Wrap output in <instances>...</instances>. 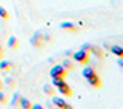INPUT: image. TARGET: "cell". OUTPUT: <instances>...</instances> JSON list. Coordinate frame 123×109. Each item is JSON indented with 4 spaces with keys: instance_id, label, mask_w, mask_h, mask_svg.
<instances>
[{
    "instance_id": "cell-8",
    "label": "cell",
    "mask_w": 123,
    "mask_h": 109,
    "mask_svg": "<svg viewBox=\"0 0 123 109\" xmlns=\"http://www.w3.org/2000/svg\"><path fill=\"white\" fill-rule=\"evenodd\" d=\"M92 74H95V69L92 68V66H85V68L82 69V75L85 77V79H88V77H91Z\"/></svg>"
},
{
    "instance_id": "cell-14",
    "label": "cell",
    "mask_w": 123,
    "mask_h": 109,
    "mask_svg": "<svg viewBox=\"0 0 123 109\" xmlns=\"http://www.w3.org/2000/svg\"><path fill=\"white\" fill-rule=\"evenodd\" d=\"M0 17H2V18H8V17H9V14H8V11H6V9H5L3 6H0Z\"/></svg>"
},
{
    "instance_id": "cell-5",
    "label": "cell",
    "mask_w": 123,
    "mask_h": 109,
    "mask_svg": "<svg viewBox=\"0 0 123 109\" xmlns=\"http://www.w3.org/2000/svg\"><path fill=\"white\" fill-rule=\"evenodd\" d=\"M86 81H88V85L92 86V88H100V85H102V80H100V77L97 75V72L92 74L91 77H88Z\"/></svg>"
},
{
    "instance_id": "cell-12",
    "label": "cell",
    "mask_w": 123,
    "mask_h": 109,
    "mask_svg": "<svg viewBox=\"0 0 123 109\" xmlns=\"http://www.w3.org/2000/svg\"><path fill=\"white\" fill-rule=\"evenodd\" d=\"M8 46H9V48H17V38L14 36H11L8 38Z\"/></svg>"
},
{
    "instance_id": "cell-4",
    "label": "cell",
    "mask_w": 123,
    "mask_h": 109,
    "mask_svg": "<svg viewBox=\"0 0 123 109\" xmlns=\"http://www.w3.org/2000/svg\"><path fill=\"white\" fill-rule=\"evenodd\" d=\"M52 106L62 108V109H71V108H72L71 104H68L66 102H65L63 95H62V97H54V98H52Z\"/></svg>"
},
{
    "instance_id": "cell-13",
    "label": "cell",
    "mask_w": 123,
    "mask_h": 109,
    "mask_svg": "<svg viewBox=\"0 0 123 109\" xmlns=\"http://www.w3.org/2000/svg\"><path fill=\"white\" fill-rule=\"evenodd\" d=\"M11 66H12V63H9V61H6V60L0 61V69H2V71H6V69L11 68Z\"/></svg>"
},
{
    "instance_id": "cell-22",
    "label": "cell",
    "mask_w": 123,
    "mask_h": 109,
    "mask_svg": "<svg viewBox=\"0 0 123 109\" xmlns=\"http://www.w3.org/2000/svg\"><path fill=\"white\" fill-rule=\"evenodd\" d=\"M0 88H2V81H0Z\"/></svg>"
},
{
    "instance_id": "cell-1",
    "label": "cell",
    "mask_w": 123,
    "mask_h": 109,
    "mask_svg": "<svg viewBox=\"0 0 123 109\" xmlns=\"http://www.w3.org/2000/svg\"><path fill=\"white\" fill-rule=\"evenodd\" d=\"M52 86L57 88V91L60 92V95L63 97H71L72 95V91L69 88V85L65 81V79H52Z\"/></svg>"
},
{
    "instance_id": "cell-20",
    "label": "cell",
    "mask_w": 123,
    "mask_h": 109,
    "mask_svg": "<svg viewBox=\"0 0 123 109\" xmlns=\"http://www.w3.org/2000/svg\"><path fill=\"white\" fill-rule=\"evenodd\" d=\"M118 66L123 69V58H122V57H118Z\"/></svg>"
},
{
    "instance_id": "cell-9",
    "label": "cell",
    "mask_w": 123,
    "mask_h": 109,
    "mask_svg": "<svg viewBox=\"0 0 123 109\" xmlns=\"http://www.w3.org/2000/svg\"><path fill=\"white\" fill-rule=\"evenodd\" d=\"M60 28H62V29H66V31H75L77 26H75L72 22H62V23H60Z\"/></svg>"
},
{
    "instance_id": "cell-10",
    "label": "cell",
    "mask_w": 123,
    "mask_h": 109,
    "mask_svg": "<svg viewBox=\"0 0 123 109\" xmlns=\"http://www.w3.org/2000/svg\"><path fill=\"white\" fill-rule=\"evenodd\" d=\"M18 106L20 108H23V109H29L31 108V102L28 98H25V97H18Z\"/></svg>"
},
{
    "instance_id": "cell-7",
    "label": "cell",
    "mask_w": 123,
    "mask_h": 109,
    "mask_svg": "<svg viewBox=\"0 0 123 109\" xmlns=\"http://www.w3.org/2000/svg\"><path fill=\"white\" fill-rule=\"evenodd\" d=\"M109 49H111V52H112L114 55L123 58V46H122V45H112Z\"/></svg>"
},
{
    "instance_id": "cell-6",
    "label": "cell",
    "mask_w": 123,
    "mask_h": 109,
    "mask_svg": "<svg viewBox=\"0 0 123 109\" xmlns=\"http://www.w3.org/2000/svg\"><path fill=\"white\" fill-rule=\"evenodd\" d=\"M82 49H85L86 52H92L94 55H98V57L103 55V52L100 51L98 48H95V46H92V45H89V43H83V45H82Z\"/></svg>"
},
{
    "instance_id": "cell-16",
    "label": "cell",
    "mask_w": 123,
    "mask_h": 109,
    "mask_svg": "<svg viewBox=\"0 0 123 109\" xmlns=\"http://www.w3.org/2000/svg\"><path fill=\"white\" fill-rule=\"evenodd\" d=\"M43 92H45V94H49V95H51L52 92H54V89H52V86H49V85H46V86L43 88Z\"/></svg>"
},
{
    "instance_id": "cell-18",
    "label": "cell",
    "mask_w": 123,
    "mask_h": 109,
    "mask_svg": "<svg viewBox=\"0 0 123 109\" xmlns=\"http://www.w3.org/2000/svg\"><path fill=\"white\" fill-rule=\"evenodd\" d=\"M6 102V97H5V94L3 92H0V103H5Z\"/></svg>"
},
{
    "instance_id": "cell-15",
    "label": "cell",
    "mask_w": 123,
    "mask_h": 109,
    "mask_svg": "<svg viewBox=\"0 0 123 109\" xmlns=\"http://www.w3.org/2000/svg\"><path fill=\"white\" fill-rule=\"evenodd\" d=\"M62 66H63L65 69H69L72 66V63H71V60H68V58H65L63 61H62Z\"/></svg>"
},
{
    "instance_id": "cell-17",
    "label": "cell",
    "mask_w": 123,
    "mask_h": 109,
    "mask_svg": "<svg viewBox=\"0 0 123 109\" xmlns=\"http://www.w3.org/2000/svg\"><path fill=\"white\" fill-rule=\"evenodd\" d=\"M18 97H20V95H18L17 92H15V94H14V97H12V100H11V106L17 104V102H18Z\"/></svg>"
},
{
    "instance_id": "cell-11",
    "label": "cell",
    "mask_w": 123,
    "mask_h": 109,
    "mask_svg": "<svg viewBox=\"0 0 123 109\" xmlns=\"http://www.w3.org/2000/svg\"><path fill=\"white\" fill-rule=\"evenodd\" d=\"M40 38H42V36L38 32L34 34L32 38H31V45H32V46H40Z\"/></svg>"
},
{
    "instance_id": "cell-3",
    "label": "cell",
    "mask_w": 123,
    "mask_h": 109,
    "mask_svg": "<svg viewBox=\"0 0 123 109\" xmlns=\"http://www.w3.org/2000/svg\"><path fill=\"white\" fill-rule=\"evenodd\" d=\"M72 60L80 63V65H86L89 61V55H88V52L85 49H79V51H75L72 54Z\"/></svg>"
},
{
    "instance_id": "cell-21",
    "label": "cell",
    "mask_w": 123,
    "mask_h": 109,
    "mask_svg": "<svg viewBox=\"0 0 123 109\" xmlns=\"http://www.w3.org/2000/svg\"><path fill=\"white\" fill-rule=\"evenodd\" d=\"M2 55H3V49H2V45H0V58H2Z\"/></svg>"
},
{
    "instance_id": "cell-19",
    "label": "cell",
    "mask_w": 123,
    "mask_h": 109,
    "mask_svg": "<svg viewBox=\"0 0 123 109\" xmlns=\"http://www.w3.org/2000/svg\"><path fill=\"white\" fill-rule=\"evenodd\" d=\"M31 108H34V109H42V108H43V106H42V104H31Z\"/></svg>"
},
{
    "instance_id": "cell-2",
    "label": "cell",
    "mask_w": 123,
    "mask_h": 109,
    "mask_svg": "<svg viewBox=\"0 0 123 109\" xmlns=\"http://www.w3.org/2000/svg\"><path fill=\"white\" fill-rule=\"evenodd\" d=\"M49 77L51 79H65L66 77V69L62 65H54L51 69H49Z\"/></svg>"
}]
</instances>
